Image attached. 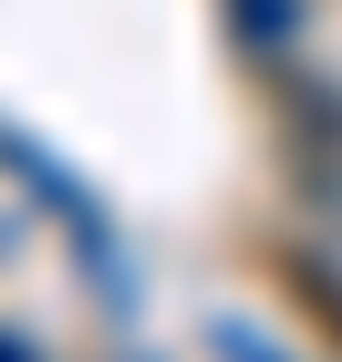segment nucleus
<instances>
[{"instance_id": "f257e3e1", "label": "nucleus", "mask_w": 342, "mask_h": 362, "mask_svg": "<svg viewBox=\"0 0 342 362\" xmlns=\"http://www.w3.org/2000/svg\"><path fill=\"white\" fill-rule=\"evenodd\" d=\"M280 145H290V176H301V187H332V156H342V93H312L301 73H280Z\"/></svg>"}, {"instance_id": "f03ea898", "label": "nucleus", "mask_w": 342, "mask_h": 362, "mask_svg": "<svg viewBox=\"0 0 342 362\" xmlns=\"http://www.w3.org/2000/svg\"><path fill=\"white\" fill-rule=\"evenodd\" d=\"M228 21H239V42H290V0H228Z\"/></svg>"}, {"instance_id": "7ed1b4c3", "label": "nucleus", "mask_w": 342, "mask_h": 362, "mask_svg": "<svg viewBox=\"0 0 342 362\" xmlns=\"http://www.w3.org/2000/svg\"><path fill=\"white\" fill-rule=\"evenodd\" d=\"M0 362H31V341H0Z\"/></svg>"}]
</instances>
